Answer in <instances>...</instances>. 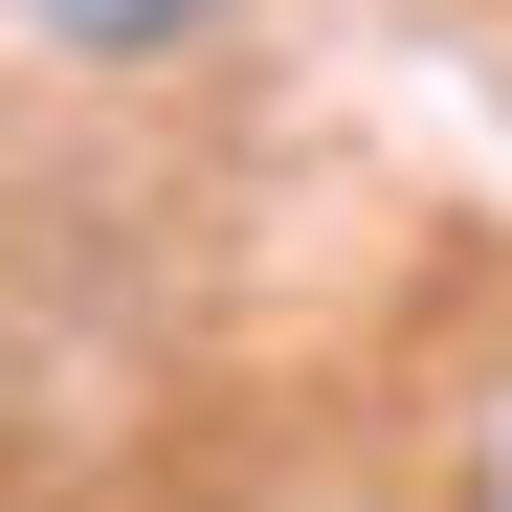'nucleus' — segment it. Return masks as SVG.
<instances>
[{
    "instance_id": "f257e3e1",
    "label": "nucleus",
    "mask_w": 512,
    "mask_h": 512,
    "mask_svg": "<svg viewBox=\"0 0 512 512\" xmlns=\"http://www.w3.org/2000/svg\"><path fill=\"white\" fill-rule=\"evenodd\" d=\"M67 23H90V45H156V23H179V0H67Z\"/></svg>"
}]
</instances>
